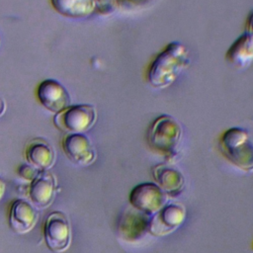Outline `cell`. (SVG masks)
I'll use <instances>...</instances> for the list:
<instances>
[{
    "instance_id": "2e32d148",
    "label": "cell",
    "mask_w": 253,
    "mask_h": 253,
    "mask_svg": "<svg viewBox=\"0 0 253 253\" xmlns=\"http://www.w3.org/2000/svg\"><path fill=\"white\" fill-rule=\"evenodd\" d=\"M52 8L61 16L83 19L96 13L94 0H49Z\"/></svg>"
},
{
    "instance_id": "d6986e66",
    "label": "cell",
    "mask_w": 253,
    "mask_h": 253,
    "mask_svg": "<svg viewBox=\"0 0 253 253\" xmlns=\"http://www.w3.org/2000/svg\"><path fill=\"white\" fill-rule=\"evenodd\" d=\"M245 32L253 36V10L248 14L245 23Z\"/></svg>"
},
{
    "instance_id": "4fadbf2b",
    "label": "cell",
    "mask_w": 253,
    "mask_h": 253,
    "mask_svg": "<svg viewBox=\"0 0 253 253\" xmlns=\"http://www.w3.org/2000/svg\"><path fill=\"white\" fill-rule=\"evenodd\" d=\"M225 60L236 69L248 67L253 62V36L244 32L228 47Z\"/></svg>"
},
{
    "instance_id": "7402d4cb",
    "label": "cell",
    "mask_w": 253,
    "mask_h": 253,
    "mask_svg": "<svg viewBox=\"0 0 253 253\" xmlns=\"http://www.w3.org/2000/svg\"><path fill=\"white\" fill-rule=\"evenodd\" d=\"M6 111V104H5V101L0 97V117H2L4 115Z\"/></svg>"
},
{
    "instance_id": "52a82bcc",
    "label": "cell",
    "mask_w": 253,
    "mask_h": 253,
    "mask_svg": "<svg viewBox=\"0 0 253 253\" xmlns=\"http://www.w3.org/2000/svg\"><path fill=\"white\" fill-rule=\"evenodd\" d=\"M37 97L42 107L57 114L70 106V97L65 87L54 79L42 80L37 88Z\"/></svg>"
},
{
    "instance_id": "44dd1931",
    "label": "cell",
    "mask_w": 253,
    "mask_h": 253,
    "mask_svg": "<svg viewBox=\"0 0 253 253\" xmlns=\"http://www.w3.org/2000/svg\"><path fill=\"white\" fill-rule=\"evenodd\" d=\"M6 192V183L5 181L0 177V201L3 199Z\"/></svg>"
},
{
    "instance_id": "277c9868",
    "label": "cell",
    "mask_w": 253,
    "mask_h": 253,
    "mask_svg": "<svg viewBox=\"0 0 253 253\" xmlns=\"http://www.w3.org/2000/svg\"><path fill=\"white\" fill-rule=\"evenodd\" d=\"M97 121V112L93 105H70L55 114L53 124L66 133H83L89 130Z\"/></svg>"
},
{
    "instance_id": "5b68a950",
    "label": "cell",
    "mask_w": 253,
    "mask_h": 253,
    "mask_svg": "<svg viewBox=\"0 0 253 253\" xmlns=\"http://www.w3.org/2000/svg\"><path fill=\"white\" fill-rule=\"evenodd\" d=\"M43 237L47 247L55 252L65 251L71 242V229L66 215L62 211L50 212L43 223Z\"/></svg>"
},
{
    "instance_id": "5bb4252c",
    "label": "cell",
    "mask_w": 253,
    "mask_h": 253,
    "mask_svg": "<svg viewBox=\"0 0 253 253\" xmlns=\"http://www.w3.org/2000/svg\"><path fill=\"white\" fill-rule=\"evenodd\" d=\"M27 161L38 170H47L55 161V152L51 145L42 139L31 140L25 149Z\"/></svg>"
},
{
    "instance_id": "8992f818",
    "label": "cell",
    "mask_w": 253,
    "mask_h": 253,
    "mask_svg": "<svg viewBox=\"0 0 253 253\" xmlns=\"http://www.w3.org/2000/svg\"><path fill=\"white\" fill-rule=\"evenodd\" d=\"M167 195L155 183H140L129 193V203L137 211L152 215L166 203Z\"/></svg>"
},
{
    "instance_id": "9c48e42d",
    "label": "cell",
    "mask_w": 253,
    "mask_h": 253,
    "mask_svg": "<svg viewBox=\"0 0 253 253\" xmlns=\"http://www.w3.org/2000/svg\"><path fill=\"white\" fill-rule=\"evenodd\" d=\"M185 209L180 204L164 205L150 217L149 232L153 235H165L175 230L184 220Z\"/></svg>"
},
{
    "instance_id": "ffe728a7",
    "label": "cell",
    "mask_w": 253,
    "mask_h": 253,
    "mask_svg": "<svg viewBox=\"0 0 253 253\" xmlns=\"http://www.w3.org/2000/svg\"><path fill=\"white\" fill-rule=\"evenodd\" d=\"M147 0H120V4L121 3H126V4H129V5H140L145 3Z\"/></svg>"
},
{
    "instance_id": "8fae6325",
    "label": "cell",
    "mask_w": 253,
    "mask_h": 253,
    "mask_svg": "<svg viewBox=\"0 0 253 253\" xmlns=\"http://www.w3.org/2000/svg\"><path fill=\"white\" fill-rule=\"evenodd\" d=\"M55 194V179L47 170H40L30 185V199L33 204L44 209L48 207Z\"/></svg>"
},
{
    "instance_id": "9a60e30c",
    "label": "cell",
    "mask_w": 253,
    "mask_h": 253,
    "mask_svg": "<svg viewBox=\"0 0 253 253\" xmlns=\"http://www.w3.org/2000/svg\"><path fill=\"white\" fill-rule=\"evenodd\" d=\"M152 175L158 186L170 197L179 196L184 189V177L172 167L163 164L156 165L152 169Z\"/></svg>"
},
{
    "instance_id": "ac0fdd59",
    "label": "cell",
    "mask_w": 253,
    "mask_h": 253,
    "mask_svg": "<svg viewBox=\"0 0 253 253\" xmlns=\"http://www.w3.org/2000/svg\"><path fill=\"white\" fill-rule=\"evenodd\" d=\"M39 171H40V170H38L37 168H35V167L32 166V165H21V166L18 168V173H19V175H20L21 177H23L24 179H26V180H31V181L37 176V174H38Z\"/></svg>"
},
{
    "instance_id": "e0dca14e",
    "label": "cell",
    "mask_w": 253,
    "mask_h": 253,
    "mask_svg": "<svg viewBox=\"0 0 253 253\" xmlns=\"http://www.w3.org/2000/svg\"><path fill=\"white\" fill-rule=\"evenodd\" d=\"M96 3V13L100 15H110L120 6V0H94Z\"/></svg>"
},
{
    "instance_id": "30bf717a",
    "label": "cell",
    "mask_w": 253,
    "mask_h": 253,
    "mask_svg": "<svg viewBox=\"0 0 253 253\" xmlns=\"http://www.w3.org/2000/svg\"><path fill=\"white\" fill-rule=\"evenodd\" d=\"M149 223L150 215L137 210L126 211L122 214L118 224V231L121 238L128 242H133L139 240L149 232Z\"/></svg>"
},
{
    "instance_id": "6da1fadb",
    "label": "cell",
    "mask_w": 253,
    "mask_h": 253,
    "mask_svg": "<svg viewBox=\"0 0 253 253\" xmlns=\"http://www.w3.org/2000/svg\"><path fill=\"white\" fill-rule=\"evenodd\" d=\"M191 63L189 49L180 42L168 43L152 60L147 69V81L155 89L172 85Z\"/></svg>"
},
{
    "instance_id": "ba28073f",
    "label": "cell",
    "mask_w": 253,
    "mask_h": 253,
    "mask_svg": "<svg viewBox=\"0 0 253 253\" xmlns=\"http://www.w3.org/2000/svg\"><path fill=\"white\" fill-rule=\"evenodd\" d=\"M67 158L74 164L88 166L96 159V151L90 139L83 133H67L61 142Z\"/></svg>"
},
{
    "instance_id": "7c38bea8",
    "label": "cell",
    "mask_w": 253,
    "mask_h": 253,
    "mask_svg": "<svg viewBox=\"0 0 253 253\" xmlns=\"http://www.w3.org/2000/svg\"><path fill=\"white\" fill-rule=\"evenodd\" d=\"M38 212L26 200H15L10 208L9 225L17 233H27L36 224Z\"/></svg>"
},
{
    "instance_id": "7a4b0ae2",
    "label": "cell",
    "mask_w": 253,
    "mask_h": 253,
    "mask_svg": "<svg viewBox=\"0 0 253 253\" xmlns=\"http://www.w3.org/2000/svg\"><path fill=\"white\" fill-rule=\"evenodd\" d=\"M182 134V126L175 118L161 115L149 126L146 139L153 151L170 160L177 154Z\"/></svg>"
},
{
    "instance_id": "3957f363",
    "label": "cell",
    "mask_w": 253,
    "mask_h": 253,
    "mask_svg": "<svg viewBox=\"0 0 253 253\" xmlns=\"http://www.w3.org/2000/svg\"><path fill=\"white\" fill-rule=\"evenodd\" d=\"M218 146L230 163L246 172L253 171V141L246 129L238 126L226 129L219 138Z\"/></svg>"
}]
</instances>
